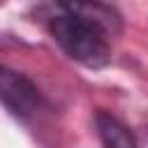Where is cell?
I'll list each match as a JSON object with an SVG mask.
<instances>
[{"label": "cell", "instance_id": "1", "mask_svg": "<svg viewBox=\"0 0 148 148\" xmlns=\"http://www.w3.org/2000/svg\"><path fill=\"white\" fill-rule=\"evenodd\" d=\"M44 23L72 60L92 69L109 65L111 42L123 32L120 14L102 0H49Z\"/></svg>", "mask_w": 148, "mask_h": 148}, {"label": "cell", "instance_id": "2", "mask_svg": "<svg viewBox=\"0 0 148 148\" xmlns=\"http://www.w3.org/2000/svg\"><path fill=\"white\" fill-rule=\"evenodd\" d=\"M0 95L5 109L18 118L21 123L35 120L39 113L46 111V99L39 92V88L21 72H12L9 67H2L0 74Z\"/></svg>", "mask_w": 148, "mask_h": 148}, {"label": "cell", "instance_id": "3", "mask_svg": "<svg viewBox=\"0 0 148 148\" xmlns=\"http://www.w3.org/2000/svg\"><path fill=\"white\" fill-rule=\"evenodd\" d=\"M95 125H97V134H99L104 146H113V148H132V146H136L134 134L118 118H113L111 113L99 111L95 116Z\"/></svg>", "mask_w": 148, "mask_h": 148}]
</instances>
